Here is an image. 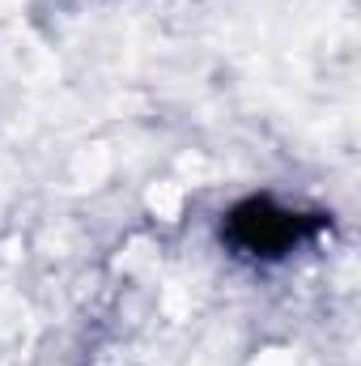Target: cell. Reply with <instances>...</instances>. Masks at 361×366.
<instances>
[{"label": "cell", "instance_id": "1", "mask_svg": "<svg viewBox=\"0 0 361 366\" xmlns=\"http://www.w3.org/2000/svg\"><path fill=\"white\" fill-rule=\"evenodd\" d=\"M315 230H319V217L280 209L268 196H251V200L234 204L225 217V239L247 256H285Z\"/></svg>", "mask_w": 361, "mask_h": 366}]
</instances>
